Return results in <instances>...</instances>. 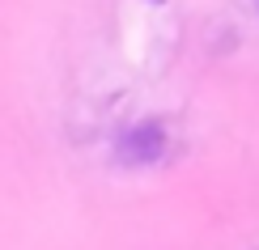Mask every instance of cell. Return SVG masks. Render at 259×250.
I'll list each match as a JSON object with an SVG mask.
<instances>
[{
  "instance_id": "1",
  "label": "cell",
  "mask_w": 259,
  "mask_h": 250,
  "mask_svg": "<svg viewBox=\"0 0 259 250\" xmlns=\"http://www.w3.org/2000/svg\"><path fill=\"white\" fill-rule=\"evenodd\" d=\"M161 148H166L161 123H140L136 132H127V140H123V157L127 161H153V157H161Z\"/></svg>"
}]
</instances>
